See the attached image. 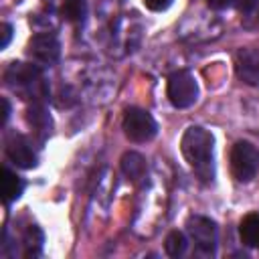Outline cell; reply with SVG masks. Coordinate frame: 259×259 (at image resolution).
Segmentation results:
<instances>
[{
	"label": "cell",
	"mask_w": 259,
	"mask_h": 259,
	"mask_svg": "<svg viewBox=\"0 0 259 259\" xmlns=\"http://www.w3.org/2000/svg\"><path fill=\"white\" fill-rule=\"evenodd\" d=\"M24 190V182L10 170V168H4L2 170V194H4V202L10 204L14 200L20 198Z\"/></svg>",
	"instance_id": "obj_12"
},
{
	"label": "cell",
	"mask_w": 259,
	"mask_h": 259,
	"mask_svg": "<svg viewBox=\"0 0 259 259\" xmlns=\"http://www.w3.org/2000/svg\"><path fill=\"white\" fill-rule=\"evenodd\" d=\"M6 158L24 170L36 166V154H34L30 142L22 134H12L6 140Z\"/></svg>",
	"instance_id": "obj_7"
},
{
	"label": "cell",
	"mask_w": 259,
	"mask_h": 259,
	"mask_svg": "<svg viewBox=\"0 0 259 259\" xmlns=\"http://www.w3.org/2000/svg\"><path fill=\"white\" fill-rule=\"evenodd\" d=\"M59 40L51 32H38L28 40V55L40 65H53L59 59Z\"/></svg>",
	"instance_id": "obj_6"
},
{
	"label": "cell",
	"mask_w": 259,
	"mask_h": 259,
	"mask_svg": "<svg viewBox=\"0 0 259 259\" xmlns=\"http://www.w3.org/2000/svg\"><path fill=\"white\" fill-rule=\"evenodd\" d=\"M121 172L132 180V182H140L146 178L148 174V164L146 158L138 152H125L121 156Z\"/></svg>",
	"instance_id": "obj_10"
},
{
	"label": "cell",
	"mask_w": 259,
	"mask_h": 259,
	"mask_svg": "<svg viewBox=\"0 0 259 259\" xmlns=\"http://www.w3.org/2000/svg\"><path fill=\"white\" fill-rule=\"evenodd\" d=\"M40 245H42V233L38 227H30L26 231V237H24V247H26V255H36L40 251Z\"/></svg>",
	"instance_id": "obj_15"
},
{
	"label": "cell",
	"mask_w": 259,
	"mask_h": 259,
	"mask_svg": "<svg viewBox=\"0 0 259 259\" xmlns=\"http://www.w3.org/2000/svg\"><path fill=\"white\" fill-rule=\"evenodd\" d=\"M257 14H259V10H257Z\"/></svg>",
	"instance_id": "obj_21"
},
{
	"label": "cell",
	"mask_w": 259,
	"mask_h": 259,
	"mask_svg": "<svg viewBox=\"0 0 259 259\" xmlns=\"http://www.w3.org/2000/svg\"><path fill=\"white\" fill-rule=\"evenodd\" d=\"M0 34H2L0 49H6V47H8V42H10V38H12V26H10L8 22H2V26H0Z\"/></svg>",
	"instance_id": "obj_17"
},
{
	"label": "cell",
	"mask_w": 259,
	"mask_h": 259,
	"mask_svg": "<svg viewBox=\"0 0 259 259\" xmlns=\"http://www.w3.org/2000/svg\"><path fill=\"white\" fill-rule=\"evenodd\" d=\"M241 243L247 247H259V212L247 214L239 225Z\"/></svg>",
	"instance_id": "obj_11"
},
{
	"label": "cell",
	"mask_w": 259,
	"mask_h": 259,
	"mask_svg": "<svg viewBox=\"0 0 259 259\" xmlns=\"http://www.w3.org/2000/svg\"><path fill=\"white\" fill-rule=\"evenodd\" d=\"M186 237L180 233V231H172L168 237H166V241H164V249H166V253L170 255V257H180L184 251H186Z\"/></svg>",
	"instance_id": "obj_14"
},
{
	"label": "cell",
	"mask_w": 259,
	"mask_h": 259,
	"mask_svg": "<svg viewBox=\"0 0 259 259\" xmlns=\"http://www.w3.org/2000/svg\"><path fill=\"white\" fill-rule=\"evenodd\" d=\"M259 170V150L249 142H237L231 150V174L237 182H249Z\"/></svg>",
	"instance_id": "obj_2"
},
{
	"label": "cell",
	"mask_w": 259,
	"mask_h": 259,
	"mask_svg": "<svg viewBox=\"0 0 259 259\" xmlns=\"http://www.w3.org/2000/svg\"><path fill=\"white\" fill-rule=\"evenodd\" d=\"M237 77L247 85L259 83V49H241L235 57Z\"/></svg>",
	"instance_id": "obj_8"
},
{
	"label": "cell",
	"mask_w": 259,
	"mask_h": 259,
	"mask_svg": "<svg viewBox=\"0 0 259 259\" xmlns=\"http://www.w3.org/2000/svg\"><path fill=\"white\" fill-rule=\"evenodd\" d=\"M0 105H2V125H6L8 115H10V103H8L6 97H2V99H0Z\"/></svg>",
	"instance_id": "obj_20"
},
{
	"label": "cell",
	"mask_w": 259,
	"mask_h": 259,
	"mask_svg": "<svg viewBox=\"0 0 259 259\" xmlns=\"http://www.w3.org/2000/svg\"><path fill=\"white\" fill-rule=\"evenodd\" d=\"M168 99L178 109H186L198 99V85L188 71H174L168 77Z\"/></svg>",
	"instance_id": "obj_4"
},
{
	"label": "cell",
	"mask_w": 259,
	"mask_h": 259,
	"mask_svg": "<svg viewBox=\"0 0 259 259\" xmlns=\"http://www.w3.org/2000/svg\"><path fill=\"white\" fill-rule=\"evenodd\" d=\"M61 14L69 22H79L85 16V0H63Z\"/></svg>",
	"instance_id": "obj_13"
},
{
	"label": "cell",
	"mask_w": 259,
	"mask_h": 259,
	"mask_svg": "<svg viewBox=\"0 0 259 259\" xmlns=\"http://www.w3.org/2000/svg\"><path fill=\"white\" fill-rule=\"evenodd\" d=\"M38 77H40V71L34 65H24V63H12L4 73L6 83L12 87H22V85L30 87Z\"/></svg>",
	"instance_id": "obj_9"
},
{
	"label": "cell",
	"mask_w": 259,
	"mask_h": 259,
	"mask_svg": "<svg viewBox=\"0 0 259 259\" xmlns=\"http://www.w3.org/2000/svg\"><path fill=\"white\" fill-rule=\"evenodd\" d=\"M186 229L194 241V245L198 247V251L210 255L214 253V247H217V227L210 219L206 217H190L188 223H186Z\"/></svg>",
	"instance_id": "obj_5"
},
{
	"label": "cell",
	"mask_w": 259,
	"mask_h": 259,
	"mask_svg": "<svg viewBox=\"0 0 259 259\" xmlns=\"http://www.w3.org/2000/svg\"><path fill=\"white\" fill-rule=\"evenodd\" d=\"M255 4H257V0H233V6L241 12H249Z\"/></svg>",
	"instance_id": "obj_18"
},
{
	"label": "cell",
	"mask_w": 259,
	"mask_h": 259,
	"mask_svg": "<svg viewBox=\"0 0 259 259\" xmlns=\"http://www.w3.org/2000/svg\"><path fill=\"white\" fill-rule=\"evenodd\" d=\"M206 4L212 8V10H225L233 4V0H206Z\"/></svg>",
	"instance_id": "obj_19"
},
{
	"label": "cell",
	"mask_w": 259,
	"mask_h": 259,
	"mask_svg": "<svg viewBox=\"0 0 259 259\" xmlns=\"http://www.w3.org/2000/svg\"><path fill=\"white\" fill-rule=\"evenodd\" d=\"M212 146H214L212 134L200 125H190L180 140V152L186 164L202 182H212L214 178Z\"/></svg>",
	"instance_id": "obj_1"
},
{
	"label": "cell",
	"mask_w": 259,
	"mask_h": 259,
	"mask_svg": "<svg viewBox=\"0 0 259 259\" xmlns=\"http://www.w3.org/2000/svg\"><path fill=\"white\" fill-rule=\"evenodd\" d=\"M121 130H123L125 138L132 140V142H148V140H152L156 136L158 123L146 109L130 107L125 111V115H123Z\"/></svg>",
	"instance_id": "obj_3"
},
{
	"label": "cell",
	"mask_w": 259,
	"mask_h": 259,
	"mask_svg": "<svg viewBox=\"0 0 259 259\" xmlns=\"http://www.w3.org/2000/svg\"><path fill=\"white\" fill-rule=\"evenodd\" d=\"M172 4V0H144V6L152 12H162Z\"/></svg>",
	"instance_id": "obj_16"
}]
</instances>
